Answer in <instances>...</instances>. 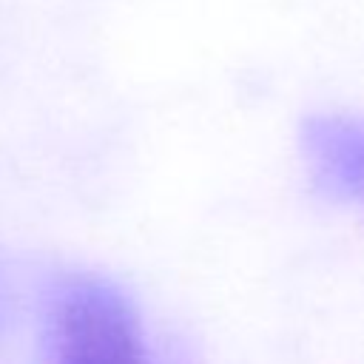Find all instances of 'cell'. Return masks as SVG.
Masks as SVG:
<instances>
[{"instance_id":"cell-2","label":"cell","mask_w":364,"mask_h":364,"mask_svg":"<svg viewBox=\"0 0 364 364\" xmlns=\"http://www.w3.org/2000/svg\"><path fill=\"white\" fill-rule=\"evenodd\" d=\"M304 156L316 188L336 199L364 205V119L321 114L301 128Z\"/></svg>"},{"instance_id":"cell-1","label":"cell","mask_w":364,"mask_h":364,"mask_svg":"<svg viewBox=\"0 0 364 364\" xmlns=\"http://www.w3.org/2000/svg\"><path fill=\"white\" fill-rule=\"evenodd\" d=\"M48 364H156L134 304L108 282L80 276L60 284L48 307Z\"/></svg>"}]
</instances>
